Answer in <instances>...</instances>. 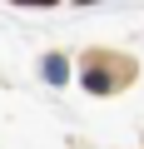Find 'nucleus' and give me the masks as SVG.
I'll use <instances>...</instances> for the list:
<instances>
[{
    "label": "nucleus",
    "mask_w": 144,
    "mask_h": 149,
    "mask_svg": "<svg viewBox=\"0 0 144 149\" xmlns=\"http://www.w3.org/2000/svg\"><path fill=\"white\" fill-rule=\"evenodd\" d=\"M45 80H50V85H65V80H70L65 55H45Z\"/></svg>",
    "instance_id": "obj_1"
},
{
    "label": "nucleus",
    "mask_w": 144,
    "mask_h": 149,
    "mask_svg": "<svg viewBox=\"0 0 144 149\" xmlns=\"http://www.w3.org/2000/svg\"><path fill=\"white\" fill-rule=\"evenodd\" d=\"M20 5H55V0H20Z\"/></svg>",
    "instance_id": "obj_2"
},
{
    "label": "nucleus",
    "mask_w": 144,
    "mask_h": 149,
    "mask_svg": "<svg viewBox=\"0 0 144 149\" xmlns=\"http://www.w3.org/2000/svg\"><path fill=\"white\" fill-rule=\"evenodd\" d=\"M85 5H95V0H85Z\"/></svg>",
    "instance_id": "obj_3"
}]
</instances>
